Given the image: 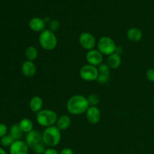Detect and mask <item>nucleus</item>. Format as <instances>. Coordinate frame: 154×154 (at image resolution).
Listing matches in <instances>:
<instances>
[{"label":"nucleus","instance_id":"nucleus-1","mask_svg":"<svg viewBox=\"0 0 154 154\" xmlns=\"http://www.w3.org/2000/svg\"><path fill=\"white\" fill-rule=\"evenodd\" d=\"M88 102L87 97L82 95H75L68 100L66 108L68 111L72 115H81L86 113L89 108Z\"/></svg>","mask_w":154,"mask_h":154},{"label":"nucleus","instance_id":"nucleus-2","mask_svg":"<svg viewBox=\"0 0 154 154\" xmlns=\"http://www.w3.org/2000/svg\"><path fill=\"white\" fill-rule=\"evenodd\" d=\"M42 141L48 147H56L61 141V132L56 126L45 128L42 133Z\"/></svg>","mask_w":154,"mask_h":154},{"label":"nucleus","instance_id":"nucleus-3","mask_svg":"<svg viewBox=\"0 0 154 154\" xmlns=\"http://www.w3.org/2000/svg\"><path fill=\"white\" fill-rule=\"evenodd\" d=\"M36 121L38 124L45 128L52 126L57 123V114L55 111L50 109H42L36 114Z\"/></svg>","mask_w":154,"mask_h":154},{"label":"nucleus","instance_id":"nucleus-4","mask_svg":"<svg viewBox=\"0 0 154 154\" xmlns=\"http://www.w3.org/2000/svg\"><path fill=\"white\" fill-rule=\"evenodd\" d=\"M38 42L40 46L45 51H53L57 45V38L54 32L49 29H45L39 35Z\"/></svg>","mask_w":154,"mask_h":154},{"label":"nucleus","instance_id":"nucleus-5","mask_svg":"<svg viewBox=\"0 0 154 154\" xmlns=\"http://www.w3.org/2000/svg\"><path fill=\"white\" fill-rule=\"evenodd\" d=\"M97 48L102 55L109 56L116 52L117 47L111 38L108 36H103L98 41Z\"/></svg>","mask_w":154,"mask_h":154},{"label":"nucleus","instance_id":"nucleus-6","mask_svg":"<svg viewBox=\"0 0 154 154\" xmlns=\"http://www.w3.org/2000/svg\"><path fill=\"white\" fill-rule=\"evenodd\" d=\"M79 75L81 79L84 81L92 82V81H97L99 70L96 66L87 64L81 67V69H80Z\"/></svg>","mask_w":154,"mask_h":154},{"label":"nucleus","instance_id":"nucleus-7","mask_svg":"<svg viewBox=\"0 0 154 154\" xmlns=\"http://www.w3.org/2000/svg\"><path fill=\"white\" fill-rule=\"evenodd\" d=\"M79 44L84 49L87 51H91L94 49L96 45V38L90 32H82L78 38Z\"/></svg>","mask_w":154,"mask_h":154},{"label":"nucleus","instance_id":"nucleus-8","mask_svg":"<svg viewBox=\"0 0 154 154\" xmlns=\"http://www.w3.org/2000/svg\"><path fill=\"white\" fill-rule=\"evenodd\" d=\"M86 60L88 64L94 66H99L103 61V55L99 50L93 49L87 51L86 54Z\"/></svg>","mask_w":154,"mask_h":154},{"label":"nucleus","instance_id":"nucleus-9","mask_svg":"<svg viewBox=\"0 0 154 154\" xmlns=\"http://www.w3.org/2000/svg\"><path fill=\"white\" fill-rule=\"evenodd\" d=\"M25 142L29 148H33L35 145L43 142L42 141V134L37 130H32L26 135Z\"/></svg>","mask_w":154,"mask_h":154},{"label":"nucleus","instance_id":"nucleus-10","mask_svg":"<svg viewBox=\"0 0 154 154\" xmlns=\"http://www.w3.org/2000/svg\"><path fill=\"white\" fill-rule=\"evenodd\" d=\"M102 117V113L99 108L96 106H90L86 111V118L91 124H96L99 123Z\"/></svg>","mask_w":154,"mask_h":154},{"label":"nucleus","instance_id":"nucleus-11","mask_svg":"<svg viewBox=\"0 0 154 154\" xmlns=\"http://www.w3.org/2000/svg\"><path fill=\"white\" fill-rule=\"evenodd\" d=\"M28 145L25 141L22 140L15 141L9 147L10 154H28L29 153Z\"/></svg>","mask_w":154,"mask_h":154},{"label":"nucleus","instance_id":"nucleus-12","mask_svg":"<svg viewBox=\"0 0 154 154\" xmlns=\"http://www.w3.org/2000/svg\"><path fill=\"white\" fill-rule=\"evenodd\" d=\"M29 26L30 29L35 32H42L46 28V23L44 19L40 17H32L29 22Z\"/></svg>","mask_w":154,"mask_h":154},{"label":"nucleus","instance_id":"nucleus-13","mask_svg":"<svg viewBox=\"0 0 154 154\" xmlns=\"http://www.w3.org/2000/svg\"><path fill=\"white\" fill-rule=\"evenodd\" d=\"M37 72L36 66L34 62L26 61L24 62L21 66V72L26 78H32Z\"/></svg>","mask_w":154,"mask_h":154},{"label":"nucleus","instance_id":"nucleus-14","mask_svg":"<svg viewBox=\"0 0 154 154\" xmlns=\"http://www.w3.org/2000/svg\"><path fill=\"white\" fill-rule=\"evenodd\" d=\"M128 39L132 42H138L141 40L143 36L142 31L137 27H132L129 29L126 32Z\"/></svg>","mask_w":154,"mask_h":154},{"label":"nucleus","instance_id":"nucleus-15","mask_svg":"<svg viewBox=\"0 0 154 154\" xmlns=\"http://www.w3.org/2000/svg\"><path fill=\"white\" fill-rule=\"evenodd\" d=\"M43 99L38 96H33L29 102V108L33 113H38L43 108Z\"/></svg>","mask_w":154,"mask_h":154},{"label":"nucleus","instance_id":"nucleus-16","mask_svg":"<svg viewBox=\"0 0 154 154\" xmlns=\"http://www.w3.org/2000/svg\"><path fill=\"white\" fill-rule=\"evenodd\" d=\"M107 64L109 66L110 69H118L120 65H121V57H120V54H117V53H114V54L108 56Z\"/></svg>","mask_w":154,"mask_h":154},{"label":"nucleus","instance_id":"nucleus-17","mask_svg":"<svg viewBox=\"0 0 154 154\" xmlns=\"http://www.w3.org/2000/svg\"><path fill=\"white\" fill-rule=\"evenodd\" d=\"M71 123H72V120H71L70 117L68 115H63L58 117L57 123H56V126L60 131L66 130L70 127Z\"/></svg>","mask_w":154,"mask_h":154},{"label":"nucleus","instance_id":"nucleus-18","mask_svg":"<svg viewBox=\"0 0 154 154\" xmlns=\"http://www.w3.org/2000/svg\"><path fill=\"white\" fill-rule=\"evenodd\" d=\"M18 125H19L20 128L23 133L27 134L31 132L32 130H33V123L29 118H23L20 121Z\"/></svg>","mask_w":154,"mask_h":154},{"label":"nucleus","instance_id":"nucleus-19","mask_svg":"<svg viewBox=\"0 0 154 154\" xmlns=\"http://www.w3.org/2000/svg\"><path fill=\"white\" fill-rule=\"evenodd\" d=\"M38 56V52L37 48H35L34 46L28 47L26 50L25 57L28 61L34 62L37 59Z\"/></svg>","mask_w":154,"mask_h":154},{"label":"nucleus","instance_id":"nucleus-20","mask_svg":"<svg viewBox=\"0 0 154 154\" xmlns=\"http://www.w3.org/2000/svg\"><path fill=\"white\" fill-rule=\"evenodd\" d=\"M23 134V132L21 130V129L20 128L19 125L18 124L13 125V126H11V127L10 128V133H9V135L13 138V139L14 140V141L21 140Z\"/></svg>","mask_w":154,"mask_h":154},{"label":"nucleus","instance_id":"nucleus-21","mask_svg":"<svg viewBox=\"0 0 154 154\" xmlns=\"http://www.w3.org/2000/svg\"><path fill=\"white\" fill-rule=\"evenodd\" d=\"M87 99L90 106H96L100 102V97L97 94H95V93L89 95Z\"/></svg>","mask_w":154,"mask_h":154},{"label":"nucleus","instance_id":"nucleus-22","mask_svg":"<svg viewBox=\"0 0 154 154\" xmlns=\"http://www.w3.org/2000/svg\"><path fill=\"white\" fill-rule=\"evenodd\" d=\"M14 140L13 139L11 136L10 135H6L4 137L1 138L0 140V143H1L2 145L5 147H10L11 145L14 142Z\"/></svg>","mask_w":154,"mask_h":154},{"label":"nucleus","instance_id":"nucleus-23","mask_svg":"<svg viewBox=\"0 0 154 154\" xmlns=\"http://www.w3.org/2000/svg\"><path fill=\"white\" fill-rule=\"evenodd\" d=\"M48 28L51 32H55L60 28V22L58 20H52L48 23Z\"/></svg>","mask_w":154,"mask_h":154},{"label":"nucleus","instance_id":"nucleus-24","mask_svg":"<svg viewBox=\"0 0 154 154\" xmlns=\"http://www.w3.org/2000/svg\"><path fill=\"white\" fill-rule=\"evenodd\" d=\"M98 70H99V75H110V72H111V69L108 64H104L102 63L100 66H98Z\"/></svg>","mask_w":154,"mask_h":154},{"label":"nucleus","instance_id":"nucleus-25","mask_svg":"<svg viewBox=\"0 0 154 154\" xmlns=\"http://www.w3.org/2000/svg\"><path fill=\"white\" fill-rule=\"evenodd\" d=\"M45 146L46 145L44 144V142H42L40 143V144L35 146L33 148H32V151L36 154H44L47 149L46 147H45Z\"/></svg>","mask_w":154,"mask_h":154},{"label":"nucleus","instance_id":"nucleus-26","mask_svg":"<svg viewBox=\"0 0 154 154\" xmlns=\"http://www.w3.org/2000/svg\"><path fill=\"white\" fill-rule=\"evenodd\" d=\"M110 80V75H99L97 78V81L99 84H105L109 81Z\"/></svg>","mask_w":154,"mask_h":154},{"label":"nucleus","instance_id":"nucleus-27","mask_svg":"<svg viewBox=\"0 0 154 154\" xmlns=\"http://www.w3.org/2000/svg\"><path fill=\"white\" fill-rule=\"evenodd\" d=\"M146 78L148 81L154 82V68L149 69L146 72Z\"/></svg>","mask_w":154,"mask_h":154},{"label":"nucleus","instance_id":"nucleus-28","mask_svg":"<svg viewBox=\"0 0 154 154\" xmlns=\"http://www.w3.org/2000/svg\"><path fill=\"white\" fill-rule=\"evenodd\" d=\"M8 127L5 123H0V138L7 135Z\"/></svg>","mask_w":154,"mask_h":154},{"label":"nucleus","instance_id":"nucleus-29","mask_svg":"<svg viewBox=\"0 0 154 154\" xmlns=\"http://www.w3.org/2000/svg\"><path fill=\"white\" fill-rule=\"evenodd\" d=\"M44 154H60V152L56 150L54 147H48L46 149Z\"/></svg>","mask_w":154,"mask_h":154},{"label":"nucleus","instance_id":"nucleus-30","mask_svg":"<svg viewBox=\"0 0 154 154\" xmlns=\"http://www.w3.org/2000/svg\"><path fill=\"white\" fill-rule=\"evenodd\" d=\"M60 154H74V151L70 147H65L62 149L61 151L60 152Z\"/></svg>","mask_w":154,"mask_h":154},{"label":"nucleus","instance_id":"nucleus-31","mask_svg":"<svg viewBox=\"0 0 154 154\" xmlns=\"http://www.w3.org/2000/svg\"><path fill=\"white\" fill-rule=\"evenodd\" d=\"M0 154H8V153H7V152L4 150V149H2V147H0Z\"/></svg>","mask_w":154,"mask_h":154}]
</instances>
